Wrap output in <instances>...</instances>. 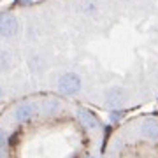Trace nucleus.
<instances>
[{
    "mask_svg": "<svg viewBox=\"0 0 158 158\" xmlns=\"http://www.w3.org/2000/svg\"><path fill=\"white\" fill-rule=\"evenodd\" d=\"M102 132L79 121L72 128L35 127V118L0 123V158H98L95 146Z\"/></svg>",
    "mask_w": 158,
    "mask_h": 158,
    "instance_id": "obj_1",
    "label": "nucleus"
},
{
    "mask_svg": "<svg viewBox=\"0 0 158 158\" xmlns=\"http://www.w3.org/2000/svg\"><path fill=\"white\" fill-rule=\"evenodd\" d=\"M81 86H83V81L79 77V74L76 72H65L62 77L58 79V90L67 97L77 95L81 91Z\"/></svg>",
    "mask_w": 158,
    "mask_h": 158,
    "instance_id": "obj_2",
    "label": "nucleus"
},
{
    "mask_svg": "<svg viewBox=\"0 0 158 158\" xmlns=\"http://www.w3.org/2000/svg\"><path fill=\"white\" fill-rule=\"evenodd\" d=\"M18 19L14 14L11 12H0V35L6 37V39H11L18 34Z\"/></svg>",
    "mask_w": 158,
    "mask_h": 158,
    "instance_id": "obj_3",
    "label": "nucleus"
},
{
    "mask_svg": "<svg viewBox=\"0 0 158 158\" xmlns=\"http://www.w3.org/2000/svg\"><path fill=\"white\" fill-rule=\"evenodd\" d=\"M127 102V91L121 86H113L106 91V106L111 109H119Z\"/></svg>",
    "mask_w": 158,
    "mask_h": 158,
    "instance_id": "obj_4",
    "label": "nucleus"
},
{
    "mask_svg": "<svg viewBox=\"0 0 158 158\" xmlns=\"http://www.w3.org/2000/svg\"><path fill=\"white\" fill-rule=\"evenodd\" d=\"M139 134L148 141L158 142V119L156 118H144L139 125Z\"/></svg>",
    "mask_w": 158,
    "mask_h": 158,
    "instance_id": "obj_5",
    "label": "nucleus"
},
{
    "mask_svg": "<svg viewBox=\"0 0 158 158\" xmlns=\"http://www.w3.org/2000/svg\"><path fill=\"white\" fill-rule=\"evenodd\" d=\"M12 67V56L6 49H0V72H7Z\"/></svg>",
    "mask_w": 158,
    "mask_h": 158,
    "instance_id": "obj_6",
    "label": "nucleus"
},
{
    "mask_svg": "<svg viewBox=\"0 0 158 158\" xmlns=\"http://www.w3.org/2000/svg\"><path fill=\"white\" fill-rule=\"evenodd\" d=\"M0 97H2V88H0Z\"/></svg>",
    "mask_w": 158,
    "mask_h": 158,
    "instance_id": "obj_7",
    "label": "nucleus"
}]
</instances>
